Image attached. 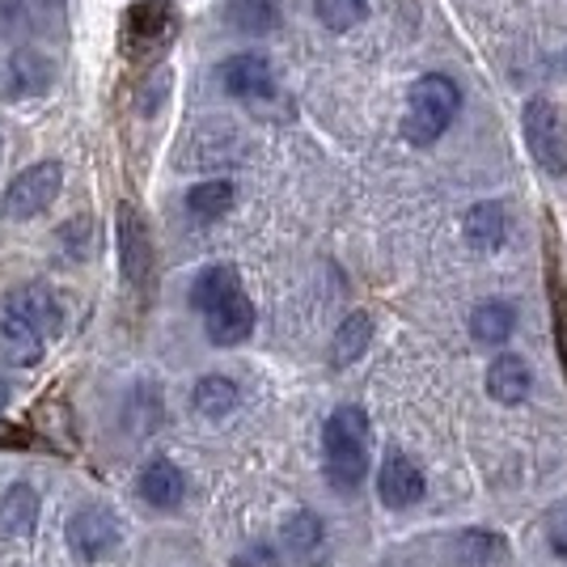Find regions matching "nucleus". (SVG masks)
I'll use <instances>...</instances> for the list:
<instances>
[{
  "mask_svg": "<svg viewBox=\"0 0 567 567\" xmlns=\"http://www.w3.org/2000/svg\"><path fill=\"white\" fill-rule=\"evenodd\" d=\"M234 567H276V555H271L267 546H255V550H246V555H237Z\"/></svg>",
  "mask_w": 567,
  "mask_h": 567,
  "instance_id": "nucleus-28",
  "label": "nucleus"
},
{
  "mask_svg": "<svg viewBox=\"0 0 567 567\" xmlns=\"http://www.w3.org/2000/svg\"><path fill=\"white\" fill-rule=\"evenodd\" d=\"M204 318H208V339H213L216 348H237V343H246L250 331H255V306H250L246 292L229 297L225 306H216Z\"/></svg>",
  "mask_w": 567,
  "mask_h": 567,
  "instance_id": "nucleus-11",
  "label": "nucleus"
},
{
  "mask_svg": "<svg viewBox=\"0 0 567 567\" xmlns=\"http://www.w3.org/2000/svg\"><path fill=\"white\" fill-rule=\"evenodd\" d=\"M369 343H373V318L355 309V313H348V318L339 322V331H334L331 364L334 369H348V364H355L360 355L369 352Z\"/></svg>",
  "mask_w": 567,
  "mask_h": 567,
  "instance_id": "nucleus-21",
  "label": "nucleus"
},
{
  "mask_svg": "<svg viewBox=\"0 0 567 567\" xmlns=\"http://www.w3.org/2000/svg\"><path fill=\"white\" fill-rule=\"evenodd\" d=\"M141 496L153 508H178L183 496H187V478H183V471L169 457H153L141 474Z\"/></svg>",
  "mask_w": 567,
  "mask_h": 567,
  "instance_id": "nucleus-15",
  "label": "nucleus"
},
{
  "mask_svg": "<svg viewBox=\"0 0 567 567\" xmlns=\"http://www.w3.org/2000/svg\"><path fill=\"white\" fill-rule=\"evenodd\" d=\"M525 144L534 153V162L550 174L564 178L567 174V123L564 111L550 97H529L525 102Z\"/></svg>",
  "mask_w": 567,
  "mask_h": 567,
  "instance_id": "nucleus-4",
  "label": "nucleus"
},
{
  "mask_svg": "<svg viewBox=\"0 0 567 567\" xmlns=\"http://www.w3.org/2000/svg\"><path fill=\"white\" fill-rule=\"evenodd\" d=\"M43 343H48V339L34 331L25 318L0 309V360H4V364H22V369L39 364V360H43Z\"/></svg>",
  "mask_w": 567,
  "mask_h": 567,
  "instance_id": "nucleus-12",
  "label": "nucleus"
},
{
  "mask_svg": "<svg viewBox=\"0 0 567 567\" xmlns=\"http://www.w3.org/2000/svg\"><path fill=\"white\" fill-rule=\"evenodd\" d=\"M322 546H327V529H322V520L313 517L309 508H301V513H292V517L284 520V550H288V559H297L301 567H318Z\"/></svg>",
  "mask_w": 567,
  "mask_h": 567,
  "instance_id": "nucleus-13",
  "label": "nucleus"
},
{
  "mask_svg": "<svg viewBox=\"0 0 567 567\" xmlns=\"http://www.w3.org/2000/svg\"><path fill=\"white\" fill-rule=\"evenodd\" d=\"M220 90L229 97H271L276 94V72H271V60L259 55V51H241V55H229L220 64Z\"/></svg>",
  "mask_w": 567,
  "mask_h": 567,
  "instance_id": "nucleus-8",
  "label": "nucleus"
},
{
  "mask_svg": "<svg viewBox=\"0 0 567 567\" xmlns=\"http://www.w3.org/2000/svg\"><path fill=\"white\" fill-rule=\"evenodd\" d=\"M51 81H55V64H51L43 51L34 48H18L9 55V90L22 97L48 94Z\"/></svg>",
  "mask_w": 567,
  "mask_h": 567,
  "instance_id": "nucleus-14",
  "label": "nucleus"
},
{
  "mask_svg": "<svg viewBox=\"0 0 567 567\" xmlns=\"http://www.w3.org/2000/svg\"><path fill=\"white\" fill-rule=\"evenodd\" d=\"M546 543L555 555H564L567 559V504H559L550 517H546Z\"/></svg>",
  "mask_w": 567,
  "mask_h": 567,
  "instance_id": "nucleus-27",
  "label": "nucleus"
},
{
  "mask_svg": "<svg viewBox=\"0 0 567 567\" xmlns=\"http://www.w3.org/2000/svg\"><path fill=\"white\" fill-rule=\"evenodd\" d=\"M327 478L339 492H352L369 474V415L360 406H339L322 427Z\"/></svg>",
  "mask_w": 567,
  "mask_h": 567,
  "instance_id": "nucleus-1",
  "label": "nucleus"
},
{
  "mask_svg": "<svg viewBox=\"0 0 567 567\" xmlns=\"http://www.w3.org/2000/svg\"><path fill=\"white\" fill-rule=\"evenodd\" d=\"M115 246H118V271L132 288H144L153 276V234L148 220L136 204H118L115 213Z\"/></svg>",
  "mask_w": 567,
  "mask_h": 567,
  "instance_id": "nucleus-6",
  "label": "nucleus"
},
{
  "mask_svg": "<svg viewBox=\"0 0 567 567\" xmlns=\"http://www.w3.org/2000/svg\"><path fill=\"white\" fill-rule=\"evenodd\" d=\"M517 331V309L508 306V301H483V306H474L471 313V334L474 343H483V348H504L508 339Z\"/></svg>",
  "mask_w": 567,
  "mask_h": 567,
  "instance_id": "nucleus-20",
  "label": "nucleus"
},
{
  "mask_svg": "<svg viewBox=\"0 0 567 567\" xmlns=\"http://www.w3.org/2000/svg\"><path fill=\"white\" fill-rule=\"evenodd\" d=\"M529 385H534V378H529V364L520 355L504 352L492 360V369H487V394L496 402L517 406V402L529 399Z\"/></svg>",
  "mask_w": 567,
  "mask_h": 567,
  "instance_id": "nucleus-17",
  "label": "nucleus"
},
{
  "mask_svg": "<svg viewBox=\"0 0 567 567\" xmlns=\"http://www.w3.org/2000/svg\"><path fill=\"white\" fill-rule=\"evenodd\" d=\"M564 64H567V51H564Z\"/></svg>",
  "mask_w": 567,
  "mask_h": 567,
  "instance_id": "nucleus-30",
  "label": "nucleus"
},
{
  "mask_svg": "<svg viewBox=\"0 0 567 567\" xmlns=\"http://www.w3.org/2000/svg\"><path fill=\"white\" fill-rule=\"evenodd\" d=\"M237 385L229 378H220V373H208V378L195 381V394H190V402H195V411L204 415V420H225L229 411L237 406Z\"/></svg>",
  "mask_w": 567,
  "mask_h": 567,
  "instance_id": "nucleus-23",
  "label": "nucleus"
},
{
  "mask_svg": "<svg viewBox=\"0 0 567 567\" xmlns=\"http://www.w3.org/2000/svg\"><path fill=\"white\" fill-rule=\"evenodd\" d=\"M178 34V9L174 0H136L127 4L123 25H118V48L127 60H148L162 48L174 43Z\"/></svg>",
  "mask_w": 567,
  "mask_h": 567,
  "instance_id": "nucleus-3",
  "label": "nucleus"
},
{
  "mask_svg": "<svg viewBox=\"0 0 567 567\" xmlns=\"http://www.w3.org/2000/svg\"><path fill=\"white\" fill-rule=\"evenodd\" d=\"M378 492H381V504H385V508H411V504L424 499V474H420V466H415L411 457L390 453V457L381 462Z\"/></svg>",
  "mask_w": 567,
  "mask_h": 567,
  "instance_id": "nucleus-10",
  "label": "nucleus"
},
{
  "mask_svg": "<svg viewBox=\"0 0 567 567\" xmlns=\"http://www.w3.org/2000/svg\"><path fill=\"white\" fill-rule=\"evenodd\" d=\"M4 309L25 318L43 339H55L60 327H64V306L55 301V292H51L48 284H22L18 292L4 297Z\"/></svg>",
  "mask_w": 567,
  "mask_h": 567,
  "instance_id": "nucleus-9",
  "label": "nucleus"
},
{
  "mask_svg": "<svg viewBox=\"0 0 567 567\" xmlns=\"http://www.w3.org/2000/svg\"><path fill=\"white\" fill-rule=\"evenodd\" d=\"M462 234L471 241L474 250H483V255H492L504 246V237H508V216L499 204L492 199H483V204H474L471 213H466V225H462Z\"/></svg>",
  "mask_w": 567,
  "mask_h": 567,
  "instance_id": "nucleus-19",
  "label": "nucleus"
},
{
  "mask_svg": "<svg viewBox=\"0 0 567 567\" xmlns=\"http://www.w3.org/2000/svg\"><path fill=\"white\" fill-rule=\"evenodd\" d=\"M39 525V492L30 483H13L0 496V534L4 538H30Z\"/></svg>",
  "mask_w": 567,
  "mask_h": 567,
  "instance_id": "nucleus-16",
  "label": "nucleus"
},
{
  "mask_svg": "<svg viewBox=\"0 0 567 567\" xmlns=\"http://www.w3.org/2000/svg\"><path fill=\"white\" fill-rule=\"evenodd\" d=\"M313 13H318V22L327 25V30L343 34V30L364 22L369 0H313Z\"/></svg>",
  "mask_w": 567,
  "mask_h": 567,
  "instance_id": "nucleus-26",
  "label": "nucleus"
},
{
  "mask_svg": "<svg viewBox=\"0 0 567 567\" xmlns=\"http://www.w3.org/2000/svg\"><path fill=\"white\" fill-rule=\"evenodd\" d=\"M225 18L234 25L237 34H271L280 25V4L276 0H225Z\"/></svg>",
  "mask_w": 567,
  "mask_h": 567,
  "instance_id": "nucleus-22",
  "label": "nucleus"
},
{
  "mask_svg": "<svg viewBox=\"0 0 567 567\" xmlns=\"http://www.w3.org/2000/svg\"><path fill=\"white\" fill-rule=\"evenodd\" d=\"M462 111V90L453 85L445 72H427L411 85L406 94V141L411 144H432L450 132L453 115Z\"/></svg>",
  "mask_w": 567,
  "mask_h": 567,
  "instance_id": "nucleus-2",
  "label": "nucleus"
},
{
  "mask_svg": "<svg viewBox=\"0 0 567 567\" xmlns=\"http://www.w3.org/2000/svg\"><path fill=\"white\" fill-rule=\"evenodd\" d=\"M64 187V169L60 162H34V166H25L9 190H4V199H0V213L9 216V220H34L39 213H48L51 204H55V195Z\"/></svg>",
  "mask_w": 567,
  "mask_h": 567,
  "instance_id": "nucleus-5",
  "label": "nucleus"
},
{
  "mask_svg": "<svg viewBox=\"0 0 567 567\" xmlns=\"http://www.w3.org/2000/svg\"><path fill=\"white\" fill-rule=\"evenodd\" d=\"M457 559L466 567H492L504 559V538L487 534V529H466L457 538Z\"/></svg>",
  "mask_w": 567,
  "mask_h": 567,
  "instance_id": "nucleus-25",
  "label": "nucleus"
},
{
  "mask_svg": "<svg viewBox=\"0 0 567 567\" xmlns=\"http://www.w3.org/2000/svg\"><path fill=\"white\" fill-rule=\"evenodd\" d=\"M4 406H9V381H0V415H4Z\"/></svg>",
  "mask_w": 567,
  "mask_h": 567,
  "instance_id": "nucleus-29",
  "label": "nucleus"
},
{
  "mask_svg": "<svg viewBox=\"0 0 567 567\" xmlns=\"http://www.w3.org/2000/svg\"><path fill=\"white\" fill-rule=\"evenodd\" d=\"M237 292H241V276H237L229 262H213V267H204L195 276V284H190V306L199 309V313H213L216 306H225Z\"/></svg>",
  "mask_w": 567,
  "mask_h": 567,
  "instance_id": "nucleus-18",
  "label": "nucleus"
},
{
  "mask_svg": "<svg viewBox=\"0 0 567 567\" xmlns=\"http://www.w3.org/2000/svg\"><path fill=\"white\" fill-rule=\"evenodd\" d=\"M118 546V517L102 504H85L69 517V550L81 564H97Z\"/></svg>",
  "mask_w": 567,
  "mask_h": 567,
  "instance_id": "nucleus-7",
  "label": "nucleus"
},
{
  "mask_svg": "<svg viewBox=\"0 0 567 567\" xmlns=\"http://www.w3.org/2000/svg\"><path fill=\"white\" fill-rule=\"evenodd\" d=\"M237 190L234 183H225V178H213V183H195L187 190V208L190 216H199V220H216V216H225L234 208Z\"/></svg>",
  "mask_w": 567,
  "mask_h": 567,
  "instance_id": "nucleus-24",
  "label": "nucleus"
}]
</instances>
